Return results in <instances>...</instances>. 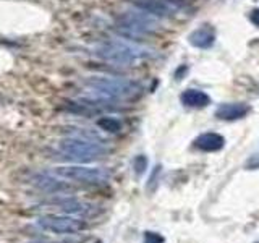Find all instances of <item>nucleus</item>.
Listing matches in <instances>:
<instances>
[{"label":"nucleus","instance_id":"obj_6","mask_svg":"<svg viewBox=\"0 0 259 243\" xmlns=\"http://www.w3.org/2000/svg\"><path fill=\"white\" fill-rule=\"evenodd\" d=\"M37 225L47 232H54L59 235L76 233L84 229L83 221L70 216H44L37 221Z\"/></svg>","mask_w":259,"mask_h":243},{"label":"nucleus","instance_id":"obj_2","mask_svg":"<svg viewBox=\"0 0 259 243\" xmlns=\"http://www.w3.org/2000/svg\"><path fill=\"white\" fill-rule=\"evenodd\" d=\"M59 149L65 159L75 162H93L104 157L107 154L104 144L94 143L91 140H83V138H68L59 143Z\"/></svg>","mask_w":259,"mask_h":243},{"label":"nucleus","instance_id":"obj_11","mask_svg":"<svg viewBox=\"0 0 259 243\" xmlns=\"http://www.w3.org/2000/svg\"><path fill=\"white\" fill-rule=\"evenodd\" d=\"M135 7L138 10L148 13L151 16H167L170 15V8L162 0H135Z\"/></svg>","mask_w":259,"mask_h":243},{"label":"nucleus","instance_id":"obj_9","mask_svg":"<svg viewBox=\"0 0 259 243\" xmlns=\"http://www.w3.org/2000/svg\"><path fill=\"white\" fill-rule=\"evenodd\" d=\"M249 112V105L243 102H235V104H222L221 107H217L215 117L222 120H238L243 118Z\"/></svg>","mask_w":259,"mask_h":243},{"label":"nucleus","instance_id":"obj_13","mask_svg":"<svg viewBox=\"0 0 259 243\" xmlns=\"http://www.w3.org/2000/svg\"><path fill=\"white\" fill-rule=\"evenodd\" d=\"M180 99L186 107H206L210 102V97L199 89H186Z\"/></svg>","mask_w":259,"mask_h":243},{"label":"nucleus","instance_id":"obj_1","mask_svg":"<svg viewBox=\"0 0 259 243\" xmlns=\"http://www.w3.org/2000/svg\"><path fill=\"white\" fill-rule=\"evenodd\" d=\"M94 54L105 62L128 65V63H133L140 59H144V57L148 55V51L136 44L126 43V40L110 39V40H105V43L97 46Z\"/></svg>","mask_w":259,"mask_h":243},{"label":"nucleus","instance_id":"obj_18","mask_svg":"<svg viewBox=\"0 0 259 243\" xmlns=\"http://www.w3.org/2000/svg\"><path fill=\"white\" fill-rule=\"evenodd\" d=\"M251 21H253L256 26H259V10H254L251 13Z\"/></svg>","mask_w":259,"mask_h":243},{"label":"nucleus","instance_id":"obj_16","mask_svg":"<svg viewBox=\"0 0 259 243\" xmlns=\"http://www.w3.org/2000/svg\"><path fill=\"white\" fill-rule=\"evenodd\" d=\"M144 243H164V237L156 232H146Z\"/></svg>","mask_w":259,"mask_h":243},{"label":"nucleus","instance_id":"obj_10","mask_svg":"<svg viewBox=\"0 0 259 243\" xmlns=\"http://www.w3.org/2000/svg\"><path fill=\"white\" fill-rule=\"evenodd\" d=\"M224 144H225L224 136L217 135V133H202L194 140V146H196L198 149L206 151V152L222 149Z\"/></svg>","mask_w":259,"mask_h":243},{"label":"nucleus","instance_id":"obj_7","mask_svg":"<svg viewBox=\"0 0 259 243\" xmlns=\"http://www.w3.org/2000/svg\"><path fill=\"white\" fill-rule=\"evenodd\" d=\"M51 205L67 214H89L93 213V206L89 202H84L78 198H57L51 201Z\"/></svg>","mask_w":259,"mask_h":243},{"label":"nucleus","instance_id":"obj_17","mask_svg":"<svg viewBox=\"0 0 259 243\" xmlns=\"http://www.w3.org/2000/svg\"><path fill=\"white\" fill-rule=\"evenodd\" d=\"M246 167L248 169H259V154H254V156L249 157V160L246 162Z\"/></svg>","mask_w":259,"mask_h":243},{"label":"nucleus","instance_id":"obj_14","mask_svg":"<svg viewBox=\"0 0 259 243\" xmlns=\"http://www.w3.org/2000/svg\"><path fill=\"white\" fill-rule=\"evenodd\" d=\"M97 127L107 133H118L121 130V122L115 117H102L97 120Z\"/></svg>","mask_w":259,"mask_h":243},{"label":"nucleus","instance_id":"obj_8","mask_svg":"<svg viewBox=\"0 0 259 243\" xmlns=\"http://www.w3.org/2000/svg\"><path fill=\"white\" fill-rule=\"evenodd\" d=\"M32 185L37 186L39 190L47 191V193H63V191L70 190V186L65 182L57 180L55 177L47 175V174H40V175L32 177Z\"/></svg>","mask_w":259,"mask_h":243},{"label":"nucleus","instance_id":"obj_19","mask_svg":"<svg viewBox=\"0 0 259 243\" xmlns=\"http://www.w3.org/2000/svg\"><path fill=\"white\" fill-rule=\"evenodd\" d=\"M31 243H63V241H54V240H46V238H39V240H32Z\"/></svg>","mask_w":259,"mask_h":243},{"label":"nucleus","instance_id":"obj_4","mask_svg":"<svg viewBox=\"0 0 259 243\" xmlns=\"http://www.w3.org/2000/svg\"><path fill=\"white\" fill-rule=\"evenodd\" d=\"M54 174L65 180L89 183V185H99L109 180V172L105 169L99 167H84V166H67L59 167L54 170Z\"/></svg>","mask_w":259,"mask_h":243},{"label":"nucleus","instance_id":"obj_20","mask_svg":"<svg viewBox=\"0 0 259 243\" xmlns=\"http://www.w3.org/2000/svg\"><path fill=\"white\" fill-rule=\"evenodd\" d=\"M170 2H182V0H170Z\"/></svg>","mask_w":259,"mask_h":243},{"label":"nucleus","instance_id":"obj_15","mask_svg":"<svg viewBox=\"0 0 259 243\" xmlns=\"http://www.w3.org/2000/svg\"><path fill=\"white\" fill-rule=\"evenodd\" d=\"M148 169V159H146V156H138L135 159V172L138 175L144 174V170Z\"/></svg>","mask_w":259,"mask_h":243},{"label":"nucleus","instance_id":"obj_12","mask_svg":"<svg viewBox=\"0 0 259 243\" xmlns=\"http://www.w3.org/2000/svg\"><path fill=\"white\" fill-rule=\"evenodd\" d=\"M190 44L194 47H199V49H209L212 47L214 40H215V32L212 28H199L196 31H193L190 34Z\"/></svg>","mask_w":259,"mask_h":243},{"label":"nucleus","instance_id":"obj_5","mask_svg":"<svg viewBox=\"0 0 259 243\" xmlns=\"http://www.w3.org/2000/svg\"><path fill=\"white\" fill-rule=\"evenodd\" d=\"M140 12H126L118 18V28L123 31V34L140 36V34H144V32L156 29L157 26L156 20H152L151 15L144 12L140 13Z\"/></svg>","mask_w":259,"mask_h":243},{"label":"nucleus","instance_id":"obj_3","mask_svg":"<svg viewBox=\"0 0 259 243\" xmlns=\"http://www.w3.org/2000/svg\"><path fill=\"white\" fill-rule=\"evenodd\" d=\"M86 86L91 88L97 94L110 97V99L135 96L141 88L136 81L113 76H93L86 81Z\"/></svg>","mask_w":259,"mask_h":243}]
</instances>
